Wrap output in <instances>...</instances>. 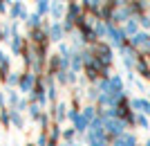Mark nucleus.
I'll list each match as a JSON object with an SVG mask.
<instances>
[{
    "label": "nucleus",
    "instance_id": "1",
    "mask_svg": "<svg viewBox=\"0 0 150 146\" xmlns=\"http://www.w3.org/2000/svg\"><path fill=\"white\" fill-rule=\"evenodd\" d=\"M29 146H31V144H29Z\"/></svg>",
    "mask_w": 150,
    "mask_h": 146
}]
</instances>
